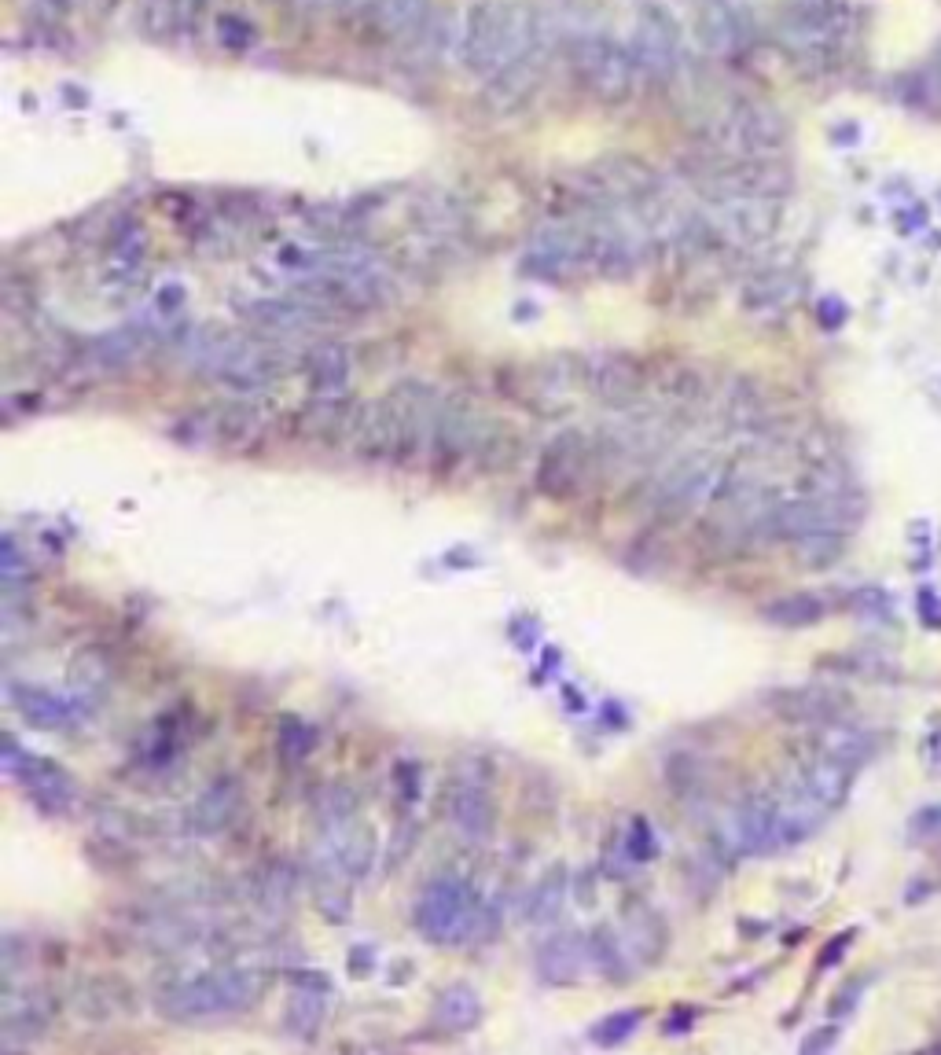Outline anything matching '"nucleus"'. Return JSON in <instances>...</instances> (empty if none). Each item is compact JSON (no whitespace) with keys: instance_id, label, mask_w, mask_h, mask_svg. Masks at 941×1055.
I'll list each match as a JSON object with an SVG mask.
<instances>
[{"instance_id":"c756f323","label":"nucleus","mask_w":941,"mask_h":1055,"mask_svg":"<svg viewBox=\"0 0 941 1055\" xmlns=\"http://www.w3.org/2000/svg\"><path fill=\"white\" fill-rule=\"evenodd\" d=\"M828 614V603L813 596V592H791V596H780L761 607V618L769 625H783V629H805V625H817L820 618Z\"/></svg>"},{"instance_id":"c03bdc74","label":"nucleus","mask_w":941,"mask_h":1055,"mask_svg":"<svg viewBox=\"0 0 941 1055\" xmlns=\"http://www.w3.org/2000/svg\"><path fill=\"white\" fill-rule=\"evenodd\" d=\"M820 317L828 320V324H839V320L846 317V309L835 306V302H824V306H820Z\"/></svg>"},{"instance_id":"412c9836","label":"nucleus","mask_w":941,"mask_h":1055,"mask_svg":"<svg viewBox=\"0 0 941 1055\" xmlns=\"http://www.w3.org/2000/svg\"><path fill=\"white\" fill-rule=\"evenodd\" d=\"M8 695H12L15 710L23 714V721H30L34 728H45V732L70 728L81 714V703H70L63 695L48 692V688H34V684H12Z\"/></svg>"},{"instance_id":"423d86ee","label":"nucleus","mask_w":941,"mask_h":1055,"mask_svg":"<svg viewBox=\"0 0 941 1055\" xmlns=\"http://www.w3.org/2000/svg\"><path fill=\"white\" fill-rule=\"evenodd\" d=\"M850 23L835 0H794L776 26V41L791 59L824 67L846 45Z\"/></svg>"},{"instance_id":"de8ad7c7","label":"nucleus","mask_w":941,"mask_h":1055,"mask_svg":"<svg viewBox=\"0 0 941 1055\" xmlns=\"http://www.w3.org/2000/svg\"><path fill=\"white\" fill-rule=\"evenodd\" d=\"M302 8H324V4H335V0H295Z\"/></svg>"},{"instance_id":"49530a36","label":"nucleus","mask_w":941,"mask_h":1055,"mask_svg":"<svg viewBox=\"0 0 941 1055\" xmlns=\"http://www.w3.org/2000/svg\"><path fill=\"white\" fill-rule=\"evenodd\" d=\"M148 8H151V19H159L162 8H166V0H148Z\"/></svg>"},{"instance_id":"7ed1b4c3","label":"nucleus","mask_w":941,"mask_h":1055,"mask_svg":"<svg viewBox=\"0 0 941 1055\" xmlns=\"http://www.w3.org/2000/svg\"><path fill=\"white\" fill-rule=\"evenodd\" d=\"M265 989V975L254 967H210L192 978H177L155 993V1011L177 1026L221 1022L254 1008Z\"/></svg>"},{"instance_id":"5701e85b","label":"nucleus","mask_w":941,"mask_h":1055,"mask_svg":"<svg viewBox=\"0 0 941 1055\" xmlns=\"http://www.w3.org/2000/svg\"><path fill=\"white\" fill-rule=\"evenodd\" d=\"M585 960H589V942H581L578 934H570V931L552 934L548 942H541V949H537V956H533L537 975L545 978V982H556V986L578 982Z\"/></svg>"},{"instance_id":"9b49d317","label":"nucleus","mask_w":941,"mask_h":1055,"mask_svg":"<svg viewBox=\"0 0 941 1055\" xmlns=\"http://www.w3.org/2000/svg\"><path fill=\"white\" fill-rule=\"evenodd\" d=\"M603 467L600 438H589L585 431H563L556 442L541 453L537 464V489L552 500H570L585 489L592 471Z\"/></svg>"},{"instance_id":"79ce46f5","label":"nucleus","mask_w":941,"mask_h":1055,"mask_svg":"<svg viewBox=\"0 0 941 1055\" xmlns=\"http://www.w3.org/2000/svg\"><path fill=\"white\" fill-rule=\"evenodd\" d=\"M335 8H342L346 15H368L372 0H335Z\"/></svg>"},{"instance_id":"cd10ccee","label":"nucleus","mask_w":941,"mask_h":1055,"mask_svg":"<svg viewBox=\"0 0 941 1055\" xmlns=\"http://www.w3.org/2000/svg\"><path fill=\"white\" fill-rule=\"evenodd\" d=\"M872 750H875L872 732L853 728L846 721H831V725L820 728L817 736V754L842 761V765H861L864 758H872Z\"/></svg>"},{"instance_id":"e433bc0d","label":"nucleus","mask_w":941,"mask_h":1055,"mask_svg":"<svg viewBox=\"0 0 941 1055\" xmlns=\"http://www.w3.org/2000/svg\"><path fill=\"white\" fill-rule=\"evenodd\" d=\"M625 853H629V861H651L658 853V842L655 835H651V824H644V820H636L633 828H629V835H625Z\"/></svg>"},{"instance_id":"7c9ffc66","label":"nucleus","mask_w":941,"mask_h":1055,"mask_svg":"<svg viewBox=\"0 0 941 1055\" xmlns=\"http://www.w3.org/2000/svg\"><path fill=\"white\" fill-rule=\"evenodd\" d=\"M585 942H589V964L596 967L600 975H607L611 982H629V964H625L622 938H618L611 927H596Z\"/></svg>"},{"instance_id":"bb28decb","label":"nucleus","mask_w":941,"mask_h":1055,"mask_svg":"<svg viewBox=\"0 0 941 1055\" xmlns=\"http://www.w3.org/2000/svg\"><path fill=\"white\" fill-rule=\"evenodd\" d=\"M74 1008H78L81 1019L111 1022L129 1011V989L122 982H111V978H92V982H81L78 986Z\"/></svg>"},{"instance_id":"4c0bfd02","label":"nucleus","mask_w":941,"mask_h":1055,"mask_svg":"<svg viewBox=\"0 0 941 1055\" xmlns=\"http://www.w3.org/2000/svg\"><path fill=\"white\" fill-rule=\"evenodd\" d=\"M280 747H284L287 758H306L313 750V732H309L302 721H284V732H280Z\"/></svg>"},{"instance_id":"0eeeda50","label":"nucleus","mask_w":941,"mask_h":1055,"mask_svg":"<svg viewBox=\"0 0 941 1055\" xmlns=\"http://www.w3.org/2000/svg\"><path fill=\"white\" fill-rule=\"evenodd\" d=\"M725 482L728 471L714 453H688L655 482L647 508L662 522H681L706 504H714Z\"/></svg>"},{"instance_id":"a18cd8bd","label":"nucleus","mask_w":941,"mask_h":1055,"mask_svg":"<svg viewBox=\"0 0 941 1055\" xmlns=\"http://www.w3.org/2000/svg\"><path fill=\"white\" fill-rule=\"evenodd\" d=\"M930 747H934V758H930V761H934V765H938V769H941V736H934V739H930Z\"/></svg>"},{"instance_id":"aec40b11","label":"nucleus","mask_w":941,"mask_h":1055,"mask_svg":"<svg viewBox=\"0 0 941 1055\" xmlns=\"http://www.w3.org/2000/svg\"><path fill=\"white\" fill-rule=\"evenodd\" d=\"M581 379H585V386L603 401H629L644 390V372H640V364L629 361V357H618V353L589 357Z\"/></svg>"},{"instance_id":"4468645a","label":"nucleus","mask_w":941,"mask_h":1055,"mask_svg":"<svg viewBox=\"0 0 941 1055\" xmlns=\"http://www.w3.org/2000/svg\"><path fill=\"white\" fill-rule=\"evenodd\" d=\"M4 769L23 783L26 795L34 798L45 813H67L74 806V798H78V787H74V780L67 776L63 765L41 758V754H30L12 736L4 739Z\"/></svg>"},{"instance_id":"c85d7f7f","label":"nucleus","mask_w":941,"mask_h":1055,"mask_svg":"<svg viewBox=\"0 0 941 1055\" xmlns=\"http://www.w3.org/2000/svg\"><path fill=\"white\" fill-rule=\"evenodd\" d=\"M434 1011H438V1022H442L449 1033H467L482 1022V997H478L471 986L456 982V986H445L442 993H438Z\"/></svg>"},{"instance_id":"4be33fe9","label":"nucleus","mask_w":941,"mask_h":1055,"mask_svg":"<svg viewBox=\"0 0 941 1055\" xmlns=\"http://www.w3.org/2000/svg\"><path fill=\"white\" fill-rule=\"evenodd\" d=\"M794 787L802 791V795H809L817 806H824L831 813V809H839L842 802H846V795H850V787H853V765H842V761L835 758H824V754H817V761H809L802 772H798V780H794Z\"/></svg>"},{"instance_id":"2f4dec72","label":"nucleus","mask_w":941,"mask_h":1055,"mask_svg":"<svg viewBox=\"0 0 941 1055\" xmlns=\"http://www.w3.org/2000/svg\"><path fill=\"white\" fill-rule=\"evenodd\" d=\"M563 894H567V872L563 868H552V872L533 886L530 897H526V919L530 923H548V919L559 916L563 908Z\"/></svg>"},{"instance_id":"9d476101","label":"nucleus","mask_w":941,"mask_h":1055,"mask_svg":"<svg viewBox=\"0 0 941 1055\" xmlns=\"http://www.w3.org/2000/svg\"><path fill=\"white\" fill-rule=\"evenodd\" d=\"M526 269L548 280H574V276L596 273V236H592L589 217L541 228L526 250Z\"/></svg>"},{"instance_id":"b1692460","label":"nucleus","mask_w":941,"mask_h":1055,"mask_svg":"<svg viewBox=\"0 0 941 1055\" xmlns=\"http://www.w3.org/2000/svg\"><path fill=\"white\" fill-rule=\"evenodd\" d=\"M236 809H239V783L232 776H221V780H214L203 795L195 798L188 820H192V828L199 835H217V831H225L232 824Z\"/></svg>"},{"instance_id":"6ab92c4d","label":"nucleus","mask_w":941,"mask_h":1055,"mask_svg":"<svg viewBox=\"0 0 941 1055\" xmlns=\"http://www.w3.org/2000/svg\"><path fill=\"white\" fill-rule=\"evenodd\" d=\"M328 997H331V982L320 978L317 971H298L295 978V993L287 1000L284 1011V1026L291 1037H317V1030L324 1026V1015H328Z\"/></svg>"},{"instance_id":"58836bf2","label":"nucleus","mask_w":941,"mask_h":1055,"mask_svg":"<svg viewBox=\"0 0 941 1055\" xmlns=\"http://www.w3.org/2000/svg\"><path fill=\"white\" fill-rule=\"evenodd\" d=\"M908 839L912 842H930L941 839V806L919 809L916 817L908 820Z\"/></svg>"},{"instance_id":"f03ea898","label":"nucleus","mask_w":941,"mask_h":1055,"mask_svg":"<svg viewBox=\"0 0 941 1055\" xmlns=\"http://www.w3.org/2000/svg\"><path fill=\"white\" fill-rule=\"evenodd\" d=\"M184 357L195 372L210 375L214 383L228 386L236 398H258L273 390L284 375V353L273 342L236 335L221 328H199L184 342Z\"/></svg>"},{"instance_id":"1a4fd4ad","label":"nucleus","mask_w":941,"mask_h":1055,"mask_svg":"<svg viewBox=\"0 0 941 1055\" xmlns=\"http://www.w3.org/2000/svg\"><path fill=\"white\" fill-rule=\"evenodd\" d=\"M570 56H574V74L581 78V85L603 103H625L647 81L644 70L636 67L629 45L614 41V37H578Z\"/></svg>"},{"instance_id":"a19ab883","label":"nucleus","mask_w":941,"mask_h":1055,"mask_svg":"<svg viewBox=\"0 0 941 1055\" xmlns=\"http://www.w3.org/2000/svg\"><path fill=\"white\" fill-rule=\"evenodd\" d=\"M850 938H853V934H850V931L842 934V938H835V942H831V949H828V953L820 956V967H828V964H835V956H842V949H846V942H850Z\"/></svg>"},{"instance_id":"ea45409f","label":"nucleus","mask_w":941,"mask_h":1055,"mask_svg":"<svg viewBox=\"0 0 941 1055\" xmlns=\"http://www.w3.org/2000/svg\"><path fill=\"white\" fill-rule=\"evenodd\" d=\"M919 611H923V618L930 614V625H941V607H938V600H934V592H930V589L919 592Z\"/></svg>"},{"instance_id":"f8f14e48","label":"nucleus","mask_w":941,"mask_h":1055,"mask_svg":"<svg viewBox=\"0 0 941 1055\" xmlns=\"http://www.w3.org/2000/svg\"><path fill=\"white\" fill-rule=\"evenodd\" d=\"M629 52L647 81H669L688 56V41H684L681 26L673 23V15L658 0H651L633 26Z\"/></svg>"},{"instance_id":"39448f33","label":"nucleus","mask_w":941,"mask_h":1055,"mask_svg":"<svg viewBox=\"0 0 941 1055\" xmlns=\"http://www.w3.org/2000/svg\"><path fill=\"white\" fill-rule=\"evenodd\" d=\"M864 519L861 497L850 489L839 493H802L791 500H776V508L765 515L761 534L783 537V541H809V537H846Z\"/></svg>"},{"instance_id":"473e14b6","label":"nucleus","mask_w":941,"mask_h":1055,"mask_svg":"<svg viewBox=\"0 0 941 1055\" xmlns=\"http://www.w3.org/2000/svg\"><path fill=\"white\" fill-rule=\"evenodd\" d=\"M798 295L791 273H765L758 280H750L747 287V306L750 309H780Z\"/></svg>"},{"instance_id":"20e7f679","label":"nucleus","mask_w":941,"mask_h":1055,"mask_svg":"<svg viewBox=\"0 0 941 1055\" xmlns=\"http://www.w3.org/2000/svg\"><path fill=\"white\" fill-rule=\"evenodd\" d=\"M416 931L434 945H467L493 931V908L460 875H434L412 908Z\"/></svg>"},{"instance_id":"72a5a7b5","label":"nucleus","mask_w":941,"mask_h":1055,"mask_svg":"<svg viewBox=\"0 0 941 1055\" xmlns=\"http://www.w3.org/2000/svg\"><path fill=\"white\" fill-rule=\"evenodd\" d=\"M629 949H640V956H644L647 964H655L658 956H662V949H666V927H662V919L655 912H636L629 919Z\"/></svg>"},{"instance_id":"2eb2a0df","label":"nucleus","mask_w":941,"mask_h":1055,"mask_svg":"<svg viewBox=\"0 0 941 1055\" xmlns=\"http://www.w3.org/2000/svg\"><path fill=\"white\" fill-rule=\"evenodd\" d=\"M199 427V438L192 445H217V449H247L265 431V412L250 398H236L228 405H217L210 412L192 416Z\"/></svg>"},{"instance_id":"a211bd4d","label":"nucleus","mask_w":941,"mask_h":1055,"mask_svg":"<svg viewBox=\"0 0 941 1055\" xmlns=\"http://www.w3.org/2000/svg\"><path fill=\"white\" fill-rule=\"evenodd\" d=\"M772 714L783 717V721H794V725H831L846 714L850 699L839 692V688H828V684H798V688H780V692L769 695Z\"/></svg>"},{"instance_id":"f257e3e1","label":"nucleus","mask_w":941,"mask_h":1055,"mask_svg":"<svg viewBox=\"0 0 941 1055\" xmlns=\"http://www.w3.org/2000/svg\"><path fill=\"white\" fill-rule=\"evenodd\" d=\"M541 19L519 0H478L464 19L460 59L478 78L497 81L526 59L541 56Z\"/></svg>"},{"instance_id":"37998d69","label":"nucleus","mask_w":941,"mask_h":1055,"mask_svg":"<svg viewBox=\"0 0 941 1055\" xmlns=\"http://www.w3.org/2000/svg\"><path fill=\"white\" fill-rule=\"evenodd\" d=\"M831 1041H835V1030H820V1037H813V1041H805L802 1048H805V1052H817V1048H828Z\"/></svg>"},{"instance_id":"6e6552de","label":"nucleus","mask_w":941,"mask_h":1055,"mask_svg":"<svg viewBox=\"0 0 941 1055\" xmlns=\"http://www.w3.org/2000/svg\"><path fill=\"white\" fill-rule=\"evenodd\" d=\"M706 140L725 159H769L783 148V122L761 103H721L706 122Z\"/></svg>"},{"instance_id":"f704fd0d","label":"nucleus","mask_w":941,"mask_h":1055,"mask_svg":"<svg viewBox=\"0 0 941 1055\" xmlns=\"http://www.w3.org/2000/svg\"><path fill=\"white\" fill-rule=\"evenodd\" d=\"M144 350V339L137 331H122V335H107V339L96 342V357H100L107 368H125L133 364Z\"/></svg>"},{"instance_id":"a878e982","label":"nucleus","mask_w":941,"mask_h":1055,"mask_svg":"<svg viewBox=\"0 0 941 1055\" xmlns=\"http://www.w3.org/2000/svg\"><path fill=\"white\" fill-rule=\"evenodd\" d=\"M306 379L313 394H342L350 383V350L339 342H317L306 353Z\"/></svg>"},{"instance_id":"f3484780","label":"nucleus","mask_w":941,"mask_h":1055,"mask_svg":"<svg viewBox=\"0 0 941 1055\" xmlns=\"http://www.w3.org/2000/svg\"><path fill=\"white\" fill-rule=\"evenodd\" d=\"M48 1015H52V1008H48V997L41 989H15V982H8L4 986V1011H0V1044L8 1052L30 1048L48 1030Z\"/></svg>"},{"instance_id":"ddd939ff","label":"nucleus","mask_w":941,"mask_h":1055,"mask_svg":"<svg viewBox=\"0 0 941 1055\" xmlns=\"http://www.w3.org/2000/svg\"><path fill=\"white\" fill-rule=\"evenodd\" d=\"M445 813H449V824L464 842L471 846H482V842L493 839V828H497V806H493V787H489V772L471 765V769H460L449 780V795H445Z\"/></svg>"},{"instance_id":"c9c22d12","label":"nucleus","mask_w":941,"mask_h":1055,"mask_svg":"<svg viewBox=\"0 0 941 1055\" xmlns=\"http://www.w3.org/2000/svg\"><path fill=\"white\" fill-rule=\"evenodd\" d=\"M636 1026H640V1011H614V1015H607V1019H600L592 1026V1041L611 1048V1044L629 1041L636 1033Z\"/></svg>"},{"instance_id":"393cba45","label":"nucleus","mask_w":941,"mask_h":1055,"mask_svg":"<svg viewBox=\"0 0 941 1055\" xmlns=\"http://www.w3.org/2000/svg\"><path fill=\"white\" fill-rule=\"evenodd\" d=\"M364 19H372L379 34L394 37V41H409L427 26L431 8H427V0H372Z\"/></svg>"},{"instance_id":"dca6fc26","label":"nucleus","mask_w":941,"mask_h":1055,"mask_svg":"<svg viewBox=\"0 0 941 1055\" xmlns=\"http://www.w3.org/2000/svg\"><path fill=\"white\" fill-rule=\"evenodd\" d=\"M243 317L261 328L265 335L273 339H306L313 331H320L324 324L331 320V313H324L320 306L306 302L298 295H287V298H254L243 306Z\"/></svg>"}]
</instances>
